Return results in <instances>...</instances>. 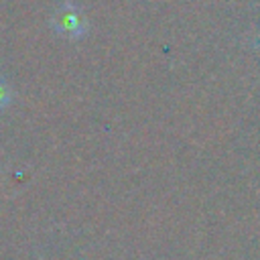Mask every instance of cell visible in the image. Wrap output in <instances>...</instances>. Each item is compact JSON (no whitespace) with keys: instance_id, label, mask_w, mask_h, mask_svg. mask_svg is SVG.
<instances>
[{"instance_id":"1","label":"cell","mask_w":260,"mask_h":260,"mask_svg":"<svg viewBox=\"0 0 260 260\" xmlns=\"http://www.w3.org/2000/svg\"><path fill=\"white\" fill-rule=\"evenodd\" d=\"M6 102V87H4V83L0 81V106Z\"/></svg>"}]
</instances>
